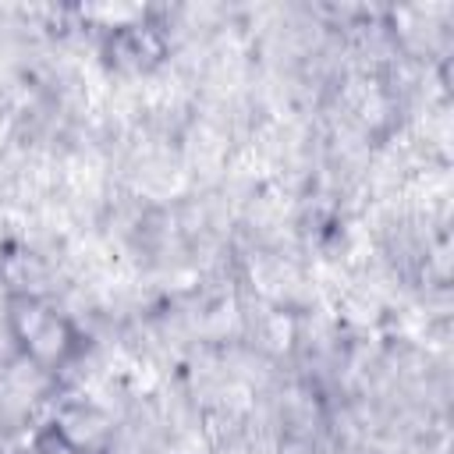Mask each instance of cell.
<instances>
[{
  "label": "cell",
  "mask_w": 454,
  "mask_h": 454,
  "mask_svg": "<svg viewBox=\"0 0 454 454\" xmlns=\"http://www.w3.org/2000/svg\"><path fill=\"white\" fill-rule=\"evenodd\" d=\"M14 316L25 319V326L18 330V337H21V344H25L28 355H35V358L60 355V348H64V323L57 319V312H50L39 301L25 298L21 301V312H14Z\"/></svg>",
  "instance_id": "obj_1"
}]
</instances>
